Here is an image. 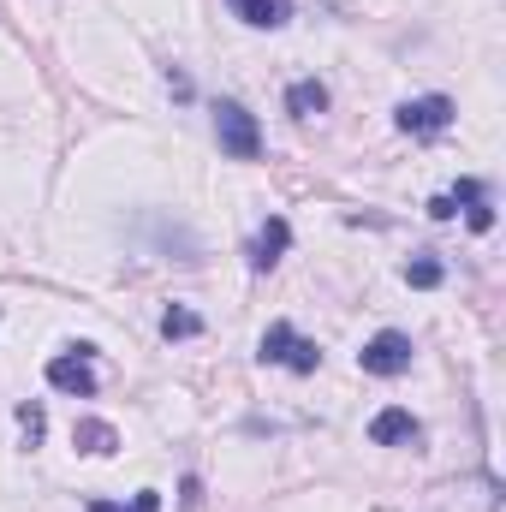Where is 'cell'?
<instances>
[{"mask_svg": "<svg viewBox=\"0 0 506 512\" xmlns=\"http://www.w3.org/2000/svg\"><path fill=\"white\" fill-rule=\"evenodd\" d=\"M256 358L262 364H286V370H298V376H310L316 364H322V352H316V340H304L292 322H274L268 334H262V346H256Z\"/></svg>", "mask_w": 506, "mask_h": 512, "instance_id": "obj_1", "label": "cell"}, {"mask_svg": "<svg viewBox=\"0 0 506 512\" xmlns=\"http://www.w3.org/2000/svg\"><path fill=\"white\" fill-rule=\"evenodd\" d=\"M215 137H221V149H227L233 161H256V155H262V131H256V120L239 102H221V108H215Z\"/></svg>", "mask_w": 506, "mask_h": 512, "instance_id": "obj_2", "label": "cell"}, {"mask_svg": "<svg viewBox=\"0 0 506 512\" xmlns=\"http://www.w3.org/2000/svg\"><path fill=\"white\" fill-rule=\"evenodd\" d=\"M358 364H364L370 376H405V370H411V340L387 328V334H376V340L358 352Z\"/></svg>", "mask_w": 506, "mask_h": 512, "instance_id": "obj_3", "label": "cell"}, {"mask_svg": "<svg viewBox=\"0 0 506 512\" xmlns=\"http://www.w3.org/2000/svg\"><path fill=\"white\" fill-rule=\"evenodd\" d=\"M453 126V102L447 96H417V102H399V131L411 137H435V131Z\"/></svg>", "mask_w": 506, "mask_h": 512, "instance_id": "obj_4", "label": "cell"}, {"mask_svg": "<svg viewBox=\"0 0 506 512\" xmlns=\"http://www.w3.org/2000/svg\"><path fill=\"white\" fill-rule=\"evenodd\" d=\"M90 358H96V346H78V358H54V364H48V387L90 399V393H96V370H90Z\"/></svg>", "mask_w": 506, "mask_h": 512, "instance_id": "obj_5", "label": "cell"}, {"mask_svg": "<svg viewBox=\"0 0 506 512\" xmlns=\"http://www.w3.org/2000/svg\"><path fill=\"white\" fill-rule=\"evenodd\" d=\"M286 245H292V227L280 221V215H268L262 221V233H256V245H251V268L262 274V268H274L280 256H286Z\"/></svg>", "mask_w": 506, "mask_h": 512, "instance_id": "obj_6", "label": "cell"}, {"mask_svg": "<svg viewBox=\"0 0 506 512\" xmlns=\"http://www.w3.org/2000/svg\"><path fill=\"white\" fill-rule=\"evenodd\" d=\"M370 441H376V447H405V441H417V417L399 411V405H387V411H376V423H370Z\"/></svg>", "mask_w": 506, "mask_h": 512, "instance_id": "obj_7", "label": "cell"}, {"mask_svg": "<svg viewBox=\"0 0 506 512\" xmlns=\"http://www.w3.org/2000/svg\"><path fill=\"white\" fill-rule=\"evenodd\" d=\"M322 108H328V84H316V78H298V84L286 90V114L310 120V114H322Z\"/></svg>", "mask_w": 506, "mask_h": 512, "instance_id": "obj_8", "label": "cell"}, {"mask_svg": "<svg viewBox=\"0 0 506 512\" xmlns=\"http://www.w3.org/2000/svg\"><path fill=\"white\" fill-rule=\"evenodd\" d=\"M453 203H465V215H471V227H477V233H489V227H495V203H489V191H483V185H471V179H465V185L453 191Z\"/></svg>", "mask_w": 506, "mask_h": 512, "instance_id": "obj_9", "label": "cell"}, {"mask_svg": "<svg viewBox=\"0 0 506 512\" xmlns=\"http://www.w3.org/2000/svg\"><path fill=\"white\" fill-rule=\"evenodd\" d=\"M72 441H78L84 453H96V459H108V453L120 447V435H114V423H96V417H84V423L72 429Z\"/></svg>", "mask_w": 506, "mask_h": 512, "instance_id": "obj_10", "label": "cell"}, {"mask_svg": "<svg viewBox=\"0 0 506 512\" xmlns=\"http://www.w3.org/2000/svg\"><path fill=\"white\" fill-rule=\"evenodd\" d=\"M245 24H256V30H274V24H286V0H227Z\"/></svg>", "mask_w": 506, "mask_h": 512, "instance_id": "obj_11", "label": "cell"}, {"mask_svg": "<svg viewBox=\"0 0 506 512\" xmlns=\"http://www.w3.org/2000/svg\"><path fill=\"white\" fill-rule=\"evenodd\" d=\"M161 334H167V340H197V334H203V322H197L191 310H179V304H173V310L161 316Z\"/></svg>", "mask_w": 506, "mask_h": 512, "instance_id": "obj_12", "label": "cell"}, {"mask_svg": "<svg viewBox=\"0 0 506 512\" xmlns=\"http://www.w3.org/2000/svg\"><path fill=\"white\" fill-rule=\"evenodd\" d=\"M405 280H411V286H423V292H429V286H441V262H435V256H417V262H411V268H405Z\"/></svg>", "mask_w": 506, "mask_h": 512, "instance_id": "obj_13", "label": "cell"}, {"mask_svg": "<svg viewBox=\"0 0 506 512\" xmlns=\"http://www.w3.org/2000/svg\"><path fill=\"white\" fill-rule=\"evenodd\" d=\"M18 423H24V435H30V441H42V411H36V405H24V411H18Z\"/></svg>", "mask_w": 506, "mask_h": 512, "instance_id": "obj_14", "label": "cell"}, {"mask_svg": "<svg viewBox=\"0 0 506 512\" xmlns=\"http://www.w3.org/2000/svg\"><path fill=\"white\" fill-rule=\"evenodd\" d=\"M429 215H435V221H447V215H459V203H453V197H435V203H429Z\"/></svg>", "mask_w": 506, "mask_h": 512, "instance_id": "obj_15", "label": "cell"}, {"mask_svg": "<svg viewBox=\"0 0 506 512\" xmlns=\"http://www.w3.org/2000/svg\"><path fill=\"white\" fill-rule=\"evenodd\" d=\"M90 512H126V507H108V501H96V507H90ZM131 512H137V507H131Z\"/></svg>", "mask_w": 506, "mask_h": 512, "instance_id": "obj_16", "label": "cell"}]
</instances>
